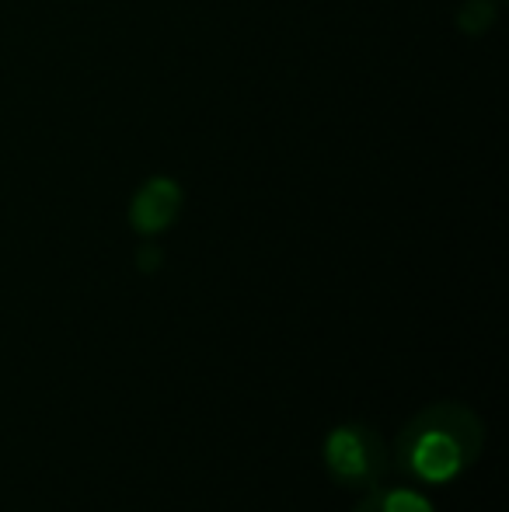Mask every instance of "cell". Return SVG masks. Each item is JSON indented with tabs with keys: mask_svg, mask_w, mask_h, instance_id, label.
Returning a JSON list of instances; mask_svg holds the SVG:
<instances>
[{
	"mask_svg": "<svg viewBox=\"0 0 509 512\" xmlns=\"http://www.w3.org/2000/svg\"><path fill=\"white\" fill-rule=\"evenodd\" d=\"M485 446V422L461 401H436L415 411L398 432L394 464L426 485H443L464 474Z\"/></svg>",
	"mask_w": 509,
	"mask_h": 512,
	"instance_id": "1",
	"label": "cell"
},
{
	"mask_svg": "<svg viewBox=\"0 0 509 512\" xmlns=\"http://www.w3.org/2000/svg\"><path fill=\"white\" fill-rule=\"evenodd\" d=\"M325 467L339 485L370 492V488L381 485L384 474L391 471V453H387L384 439L377 436L370 425L346 422L328 432Z\"/></svg>",
	"mask_w": 509,
	"mask_h": 512,
	"instance_id": "2",
	"label": "cell"
},
{
	"mask_svg": "<svg viewBox=\"0 0 509 512\" xmlns=\"http://www.w3.org/2000/svg\"><path fill=\"white\" fill-rule=\"evenodd\" d=\"M353 512H436L426 495L412 492V488H370L363 502Z\"/></svg>",
	"mask_w": 509,
	"mask_h": 512,
	"instance_id": "3",
	"label": "cell"
},
{
	"mask_svg": "<svg viewBox=\"0 0 509 512\" xmlns=\"http://www.w3.org/2000/svg\"><path fill=\"white\" fill-rule=\"evenodd\" d=\"M178 199L175 192L168 189V185H154L150 192H143V199L136 203L133 209V220L140 230H161L164 223L171 220V213H175Z\"/></svg>",
	"mask_w": 509,
	"mask_h": 512,
	"instance_id": "4",
	"label": "cell"
}]
</instances>
